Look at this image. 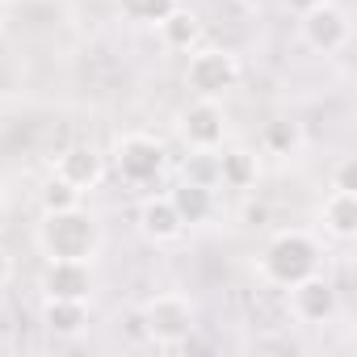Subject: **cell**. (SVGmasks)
Here are the masks:
<instances>
[{
    "mask_svg": "<svg viewBox=\"0 0 357 357\" xmlns=\"http://www.w3.org/2000/svg\"><path fill=\"white\" fill-rule=\"evenodd\" d=\"M176 135L190 151H219L223 147V135H227V114L219 101H206V97H194L181 114H176Z\"/></svg>",
    "mask_w": 357,
    "mask_h": 357,
    "instance_id": "8",
    "label": "cell"
},
{
    "mask_svg": "<svg viewBox=\"0 0 357 357\" xmlns=\"http://www.w3.org/2000/svg\"><path fill=\"white\" fill-rule=\"evenodd\" d=\"M43 294L47 298H89L93 294V265L89 261H47Z\"/></svg>",
    "mask_w": 357,
    "mask_h": 357,
    "instance_id": "12",
    "label": "cell"
},
{
    "mask_svg": "<svg viewBox=\"0 0 357 357\" xmlns=\"http://www.w3.org/2000/svg\"><path fill=\"white\" fill-rule=\"evenodd\" d=\"M13 273H17V265H13V252H9V248H0V290H5V286L13 282Z\"/></svg>",
    "mask_w": 357,
    "mask_h": 357,
    "instance_id": "21",
    "label": "cell"
},
{
    "mask_svg": "<svg viewBox=\"0 0 357 357\" xmlns=\"http://www.w3.org/2000/svg\"><path fill=\"white\" fill-rule=\"evenodd\" d=\"M298 34L315 55H340L353 43V22H349V13L340 5L324 0V5L298 13Z\"/></svg>",
    "mask_w": 357,
    "mask_h": 357,
    "instance_id": "6",
    "label": "cell"
},
{
    "mask_svg": "<svg viewBox=\"0 0 357 357\" xmlns=\"http://www.w3.org/2000/svg\"><path fill=\"white\" fill-rule=\"evenodd\" d=\"M89 319H93L89 298H47L43 303V324L55 336H80L89 328Z\"/></svg>",
    "mask_w": 357,
    "mask_h": 357,
    "instance_id": "14",
    "label": "cell"
},
{
    "mask_svg": "<svg viewBox=\"0 0 357 357\" xmlns=\"http://www.w3.org/2000/svg\"><path fill=\"white\" fill-rule=\"evenodd\" d=\"M265 147L269 151H290V147H298V126L294 122H286V118H278V122H269L265 126Z\"/></svg>",
    "mask_w": 357,
    "mask_h": 357,
    "instance_id": "19",
    "label": "cell"
},
{
    "mask_svg": "<svg viewBox=\"0 0 357 357\" xmlns=\"http://www.w3.org/2000/svg\"><path fill=\"white\" fill-rule=\"evenodd\" d=\"M319 223L332 240H353L357 236V190H328L319 202Z\"/></svg>",
    "mask_w": 357,
    "mask_h": 357,
    "instance_id": "13",
    "label": "cell"
},
{
    "mask_svg": "<svg viewBox=\"0 0 357 357\" xmlns=\"http://www.w3.org/2000/svg\"><path fill=\"white\" fill-rule=\"evenodd\" d=\"M5 223H9V198L0 194V231H5Z\"/></svg>",
    "mask_w": 357,
    "mask_h": 357,
    "instance_id": "23",
    "label": "cell"
},
{
    "mask_svg": "<svg viewBox=\"0 0 357 357\" xmlns=\"http://www.w3.org/2000/svg\"><path fill=\"white\" fill-rule=\"evenodd\" d=\"M315 5H324V0H282V9H290L294 17H298V13H307V9H315Z\"/></svg>",
    "mask_w": 357,
    "mask_h": 357,
    "instance_id": "22",
    "label": "cell"
},
{
    "mask_svg": "<svg viewBox=\"0 0 357 357\" xmlns=\"http://www.w3.org/2000/svg\"><path fill=\"white\" fill-rule=\"evenodd\" d=\"M257 155L236 147V151H223L219 147V190H252L257 185Z\"/></svg>",
    "mask_w": 357,
    "mask_h": 357,
    "instance_id": "16",
    "label": "cell"
},
{
    "mask_svg": "<svg viewBox=\"0 0 357 357\" xmlns=\"http://www.w3.org/2000/svg\"><path fill=\"white\" fill-rule=\"evenodd\" d=\"M135 324H139V336L151 340L155 349H181L198 332V303L185 290H155L139 307Z\"/></svg>",
    "mask_w": 357,
    "mask_h": 357,
    "instance_id": "2",
    "label": "cell"
},
{
    "mask_svg": "<svg viewBox=\"0 0 357 357\" xmlns=\"http://www.w3.org/2000/svg\"><path fill=\"white\" fill-rule=\"evenodd\" d=\"M139 231L151 240V244H176L185 236V223L176 215V206L168 202V194H147L143 206H139Z\"/></svg>",
    "mask_w": 357,
    "mask_h": 357,
    "instance_id": "11",
    "label": "cell"
},
{
    "mask_svg": "<svg viewBox=\"0 0 357 357\" xmlns=\"http://www.w3.org/2000/svg\"><path fill=\"white\" fill-rule=\"evenodd\" d=\"M240 59L227 47H194L190 63H185V89L190 97H206V101H223L236 84H240Z\"/></svg>",
    "mask_w": 357,
    "mask_h": 357,
    "instance_id": "5",
    "label": "cell"
},
{
    "mask_svg": "<svg viewBox=\"0 0 357 357\" xmlns=\"http://www.w3.org/2000/svg\"><path fill=\"white\" fill-rule=\"evenodd\" d=\"M286 311H290V319L315 328V324H328V319L340 311V294H336L332 278H324V273L315 269V273H307L303 282L286 286Z\"/></svg>",
    "mask_w": 357,
    "mask_h": 357,
    "instance_id": "7",
    "label": "cell"
},
{
    "mask_svg": "<svg viewBox=\"0 0 357 357\" xmlns=\"http://www.w3.org/2000/svg\"><path fill=\"white\" fill-rule=\"evenodd\" d=\"M51 176H59V181H68L72 190L89 194L105 181V155L93 147V143H68L55 164H51Z\"/></svg>",
    "mask_w": 357,
    "mask_h": 357,
    "instance_id": "9",
    "label": "cell"
},
{
    "mask_svg": "<svg viewBox=\"0 0 357 357\" xmlns=\"http://www.w3.org/2000/svg\"><path fill=\"white\" fill-rule=\"evenodd\" d=\"M181 0H118V13L135 26H155L160 17H168Z\"/></svg>",
    "mask_w": 357,
    "mask_h": 357,
    "instance_id": "17",
    "label": "cell"
},
{
    "mask_svg": "<svg viewBox=\"0 0 357 357\" xmlns=\"http://www.w3.org/2000/svg\"><path fill=\"white\" fill-rule=\"evenodd\" d=\"M332 190H357V160H353V155H344V160L336 164V172H332Z\"/></svg>",
    "mask_w": 357,
    "mask_h": 357,
    "instance_id": "20",
    "label": "cell"
},
{
    "mask_svg": "<svg viewBox=\"0 0 357 357\" xmlns=\"http://www.w3.org/2000/svg\"><path fill=\"white\" fill-rule=\"evenodd\" d=\"M168 202L176 206V215H181V223H185V231H190V227H202V223L215 219V211H219V190L181 176V181L168 190Z\"/></svg>",
    "mask_w": 357,
    "mask_h": 357,
    "instance_id": "10",
    "label": "cell"
},
{
    "mask_svg": "<svg viewBox=\"0 0 357 357\" xmlns=\"http://www.w3.org/2000/svg\"><path fill=\"white\" fill-rule=\"evenodd\" d=\"M80 202H84V194H80V190H72L68 181H59V176H51V181L43 185V194H38V206H43V215L72 211V206H80Z\"/></svg>",
    "mask_w": 357,
    "mask_h": 357,
    "instance_id": "18",
    "label": "cell"
},
{
    "mask_svg": "<svg viewBox=\"0 0 357 357\" xmlns=\"http://www.w3.org/2000/svg\"><path fill=\"white\" fill-rule=\"evenodd\" d=\"M34 244L47 261H89L93 265L97 252H101V227L80 202L72 211L43 215V223L34 231Z\"/></svg>",
    "mask_w": 357,
    "mask_h": 357,
    "instance_id": "1",
    "label": "cell"
},
{
    "mask_svg": "<svg viewBox=\"0 0 357 357\" xmlns=\"http://www.w3.org/2000/svg\"><path fill=\"white\" fill-rule=\"evenodd\" d=\"M319 261H324V257H319V240H315L311 231H303V227H290V231H278V236L261 248L257 273H261L265 286L286 290V286L303 282L307 273H315Z\"/></svg>",
    "mask_w": 357,
    "mask_h": 357,
    "instance_id": "3",
    "label": "cell"
},
{
    "mask_svg": "<svg viewBox=\"0 0 357 357\" xmlns=\"http://www.w3.org/2000/svg\"><path fill=\"white\" fill-rule=\"evenodd\" d=\"M155 34H160V43H164L168 51H194V47H198V38H202V22H198V13H194V9L176 5L168 17H160V22H155Z\"/></svg>",
    "mask_w": 357,
    "mask_h": 357,
    "instance_id": "15",
    "label": "cell"
},
{
    "mask_svg": "<svg viewBox=\"0 0 357 357\" xmlns=\"http://www.w3.org/2000/svg\"><path fill=\"white\" fill-rule=\"evenodd\" d=\"M109 168L122 185L130 190H147L155 185L164 168H168V151L155 135H143V130H126L114 139V151H109Z\"/></svg>",
    "mask_w": 357,
    "mask_h": 357,
    "instance_id": "4",
    "label": "cell"
}]
</instances>
